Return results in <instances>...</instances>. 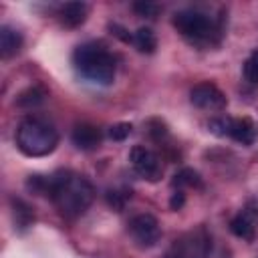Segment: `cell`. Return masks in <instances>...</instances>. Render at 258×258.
Wrapping results in <instances>:
<instances>
[{"label": "cell", "instance_id": "obj_1", "mask_svg": "<svg viewBox=\"0 0 258 258\" xmlns=\"http://www.w3.org/2000/svg\"><path fill=\"white\" fill-rule=\"evenodd\" d=\"M44 196L50 198L62 216L77 218L93 204L95 187L85 175L75 171H56L44 177Z\"/></svg>", "mask_w": 258, "mask_h": 258}, {"label": "cell", "instance_id": "obj_2", "mask_svg": "<svg viewBox=\"0 0 258 258\" xmlns=\"http://www.w3.org/2000/svg\"><path fill=\"white\" fill-rule=\"evenodd\" d=\"M71 60H73V67L79 73V77H83L85 81H89L93 85L107 87L115 79V73H117L115 56L101 42L91 40V42L79 44L73 50Z\"/></svg>", "mask_w": 258, "mask_h": 258}, {"label": "cell", "instance_id": "obj_3", "mask_svg": "<svg viewBox=\"0 0 258 258\" xmlns=\"http://www.w3.org/2000/svg\"><path fill=\"white\" fill-rule=\"evenodd\" d=\"M58 145L56 129L38 117H26L16 129V147L26 157H46Z\"/></svg>", "mask_w": 258, "mask_h": 258}, {"label": "cell", "instance_id": "obj_4", "mask_svg": "<svg viewBox=\"0 0 258 258\" xmlns=\"http://www.w3.org/2000/svg\"><path fill=\"white\" fill-rule=\"evenodd\" d=\"M171 22L183 38H187L189 42H196V44L212 42L214 36L218 34L216 22L208 14L198 12V10H179L173 14Z\"/></svg>", "mask_w": 258, "mask_h": 258}, {"label": "cell", "instance_id": "obj_5", "mask_svg": "<svg viewBox=\"0 0 258 258\" xmlns=\"http://www.w3.org/2000/svg\"><path fill=\"white\" fill-rule=\"evenodd\" d=\"M210 131L220 137H230L242 145H250L256 137V125L248 117H214L208 123Z\"/></svg>", "mask_w": 258, "mask_h": 258}, {"label": "cell", "instance_id": "obj_6", "mask_svg": "<svg viewBox=\"0 0 258 258\" xmlns=\"http://www.w3.org/2000/svg\"><path fill=\"white\" fill-rule=\"evenodd\" d=\"M129 161H131V167L135 169V173L147 181H157L163 173L159 155L145 145H135L129 151Z\"/></svg>", "mask_w": 258, "mask_h": 258}, {"label": "cell", "instance_id": "obj_7", "mask_svg": "<svg viewBox=\"0 0 258 258\" xmlns=\"http://www.w3.org/2000/svg\"><path fill=\"white\" fill-rule=\"evenodd\" d=\"M208 252H210V240L200 230L175 240L163 258H206Z\"/></svg>", "mask_w": 258, "mask_h": 258}, {"label": "cell", "instance_id": "obj_8", "mask_svg": "<svg viewBox=\"0 0 258 258\" xmlns=\"http://www.w3.org/2000/svg\"><path fill=\"white\" fill-rule=\"evenodd\" d=\"M129 232L133 236V240L141 246V248H151L159 242L161 238V228L159 222L151 216V214H137L135 218H131L129 222Z\"/></svg>", "mask_w": 258, "mask_h": 258}, {"label": "cell", "instance_id": "obj_9", "mask_svg": "<svg viewBox=\"0 0 258 258\" xmlns=\"http://www.w3.org/2000/svg\"><path fill=\"white\" fill-rule=\"evenodd\" d=\"M189 101L204 111H222L228 105L226 95L212 83H200L189 91Z\"/></svg>", "mask_w": 258, "mask_h": 258}, {"label": "cell", "instance_id": "obj_10", "mask_svg": "<svg viewBox=\"0 0 258 258\" xmlns=\"http://www.w3.org/2000/svg\"><path fill=\"white\" fill-rule=\"evenodd\" d=\"M71 139L75 143L77 149H83V151H93L101 145L103 141V133L101 129H97L95 125H89V123H81L73 129L71 133Z\"/></svg>", "mask_w": 258, "mask_h": 258}, {"label": "cell", "instance_id": "obj_11", "mask_svg": "<svg viewBox=\"0 0 258 258\" xmlns=\"http://www.w3.org/2000/svg\"><path fill=\"white\" fill-rule=\"evenodd\" d=\"M22 42H24V38L14 26L4 24L0 28V54H2V58L14 56L22 48Z\"/></svg>", "mask_w": 258, "mask_h": 258}, {"label": "cell", "instance_id": "obj_12", "mask_svg": "<svg viewBox=\"0 0 258 258\" xmlns=\"http://www.w3.org/2000/svg\"><path fill=\"white\" fill-rule=\"evenodd\" d=\"M87 12H89L87 4H83V2H69V4H64L60 8L58 16H60V22L64 26L75 28V26H81L87 20Z\"/></svg>", "mask_w": 258, "mask_h": 258}, {"label": "cell", "instance_id": "obj_13", "mask_svg": "<svg viewBox=\"0 0 258 258\" xmlns=\"http://www.w3.org/2000/svg\"><path fill=\"white\" fill-rule=\"evenodd\" d=\"M133 44H135V48H137L139 52L151 54V52L157 48V38H155V34H153L151 28L141 26V28H137L135 34H133Z\"/></svg>", "mask_w": 258, "mask_h": 258}, {"label": "cell", "instance_id": "obj_14", "mask_svg": "<svg viewBox=\"0 0 258 258\" xmlns=\"http://www.w3.org/2000/svg\"><path fill=\"white\" fill-rule=\"evenodd\" d=\"M171 185L177 187V189H181V187H202V177H200L198 171H194L189 167H183L173 175Z\"/></svg>", "mask_w": 258, "mask_h": 258}, {"label": "cell", "instance_id": "obj_15", "mask_svg": "<svg viewBox=\"0 0 258 258\" xmlns=\"http://www.w3.org/2000/svg\"><path fill=\"white\" fill-rule=\"evenodd\" d=\"M230 230H232L234 236H238V238H242V240H252V238H254V224H252V222L248 220V216H244V214L232 218Z\"/></svg>", "mask_w": 258, "mask_h": 258}, {"label": "cell", "instance_id": "obj_16", "mask_svg": "<svg viewBox=\"0 0 258 258\" xmlns=\"http://www.w3.org/2000/svg\"><path fill=\"white\" fill-rule=\"evenodd\" d=\"M42 101H44V91L40 87H30L24 93H20V97L16 99V103L20 107H34V105H38Z\"/></svg>", "mask_w": 258, "mask_h": 258}, {"label": "cell", "instance_id": "obj_17", "mask_svg": "<svg viewBox=\"0 0 258 258\" xmlns=\"http://www.w3.org/2000/svg\"><path fill=\"white\" fill-rule=\"evenodd\" d=\"M12 204H14V220H16V224H18L20 228H26V226L34 220L32 210H30L24 202H20V200H14Z\"/></svg>", "mask_w": 258, "mask_h": 258}, {"label": "cell", "instance_id": "obj_18", "mask_svg": "<svg viewBox=\"0 0 258 258\" xmlns=\"http://www.w3.org/2000/svg\"><path fill=\"white\" fill-rule=\"evenodd\" d=\"M244 77L248 83L258 85V50H254L244 62Z\"/></svg>", "mask_w": 258, "mask_h": 258}, {"label": "cell", "instance_id": "obj_19", "mask_svg": "<svg viewBox=\"0 0 258 258\" xmlns=\"http://www.w3.org/2000/svg\"><path fill=\"white\" fill-rule=\"evenodd\" d=\"M131 123H117V125H113L111 129H109V137L113 139V141H123L125 137H129V133H131Z\"/></svg>", "mask_w": 258, "mask_h": 258}, {"label": "cell", "instance_id": "obj_20", "mask_svg": "<svg viewBox=\"0 0 258 258\" xmlns=\"http://www.w3.org/2000/svg\"><path fill=\"white\" fill-rule=\"evenodd\" d=\"M133 10H135L137 14H141V16L153 18V16L157 14L159 6H157V4H149V2H135V4H133Z\"/></svg>", "mask_w": 258, "mask_h": 258}, {"label": "cell", "instance_id": "obj_21", "mask_svg": "<svg viewBox=\"0 0 258 258\" xmlns=\"http://www.w3.org/2000/svg\"><path fill=\"white\" fill-rule=\"evenodd\" d=\"M107 202H109V206H111L113 210H117V212H121L123 206H125V198H121L119 191H107Z\"/></svg>", "mask_w": 258, "mask_h": 258}, {"label": "cell", "instance_id": "obj_22", "mask_svg": "<svg viewBox=\"0 0 258 258\" xmlns=\"http://www.w3.org/2000/svg\"><path fill=\"white\" fill-rule=\"evenodd\" d=\"M109 28H111V32H113L115 36H119L121 40H125V42H133V34H129L123 26H119V24H111Z\"/></svg>", "mask_w": 258, "mask_h": 258}, {"label": "cell", "instance_id": "obj_23", "mask_svg": "<svg viewBox=\"0 0 258 258\" xmlns=\"http://www.w3.org/2000/svg\"><path fill=\"white\" fill-rule=\"evenodd\" d=\"M183 202H185L183 191L177 189V191H173V196H171V200H169V206H171V210H179V208L183 206Z\"/></svg>", "mask_w": 258, "mask_h": 258}]
</instances>
